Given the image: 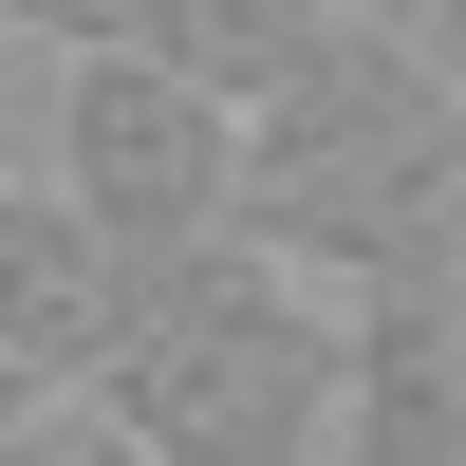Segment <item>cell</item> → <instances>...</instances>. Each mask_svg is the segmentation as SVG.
Here are the masks:
<instances>
[{
	"mask_svg": "<svg viewBox=\"0 0 466 466\" xmlns=\"http://www.w3.org/2000/svg\"><path fill=\"white\" fill-rule=\"evenodd\" d=\"M336 410H355V318L243 243L149 280L94 373L112 466H336Z\"/></svg>",
	"mask_w": 466,
	"mask_h": 466,
	"instance_id": "cell-1",
	"label": "cell"
},
{
	"mask_svg": "<svg viewBox=\"0 0 466 466\" xmlns=\"http://www.w3.org/2000/svg\"><path fill=\"white\" fill-rule=\"evenodd\" d=\"M448 168H466V112L373 19H336L318 56L243 112V261H280V280H318V299H373L430 243Z\"/></svg>",
	"mask_w": 466,
	"mask_h": 466,
	"instance_id": "cell-2",
	"label": "cell"
},
{
	"mask_svg": "<svg viewBox=\"0 0 466 466\" xmlns=\"http://www.w3.org/2000/svg\"><path fill=\"white\" fill-rule=\"evenodd\" d=\"M56 187L131 280H187V261L243 243V112L187 94V75H131V56H56Z\"/></svg>",
	"mask_w": 466,
	"mask_h": 466,
	"instance_id": "cell-3",
	"label": "cell"
},
{
	"mask_svg": "<svg viewBox=\"0 0 466 466\" xmlns=\"http://www.w3.org/2000/svg\"><path fill=\"white\" fill-rule=\"evenodd\" d=\"M19 37H56V56H131V75H187V94L261 112V94L336 37V0H19Z\"/></svg>",
	"mask_w": 466,
	"mask_h": 466,
	"instance_id": "cell-4",
	"label": "cell"
},
{
	"mask_svg": "<svg viewBox=\"0 0 466 466\" xmlns=\"http://www.w3.org/2000/svg\"><path fill=\"white\" fill-rule=\"evenodd\" d=\"M131 299L149 280L56 206V187H0V373H19V392H94L112 336H131Z\"/></svg>",
	"mask_w": 466,
	"mask_h": 466,
	"instance_id": "cell-5",
	"label": "cell"
},
{
	"mask_svg": "<svg viewBox=\"0 0 466 466\" xmlns=\"http://www.w3.org/2000/svg\"><path fill=\"white\" fill-rule=\"evenodd\" d=\"M37 410H56V392H19V373H0V448H19V430H37Z\"/></svg>",
	"mask_w": 466,
	"mask_h": 466,
	"instance_id": "cell-6",
	"label": "cell"
},
{
	"mask_svg": "<svg viewBox=\"0 0 466 466\" xmlns=\"http://www.w3.org/2000/svg\"><path fill=\"white\" fill-rule=\"evenodd\" d=\"M0 19H19V0H0Z\"/></svg>",
	"mask_w": 466,
	"mask_h": 466,
	"instance_id": "cell-7",
	"label": "cell"
}]
</instances>
